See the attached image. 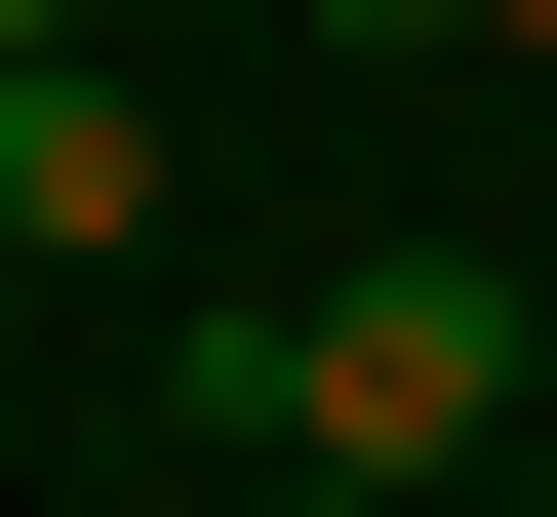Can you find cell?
Returning <instances> with one entry per match:
<instances>
[{
	"label": "cell",
	"instance_id": "1",
	"mask_svg": "<svg viewBox=\"0 0 557 517\" xmlns=\"http://www.w3.org/2000/svg\"><path fill=\"white\" fill-rule=\"evenodd\" d=\"M518 438H557V279H438V239H398V279L278 319V478H398V517H438V478H518Z\"/></svg>",
	"mask_w": 557,
	"mask_h": 517
},
{
	"label": "cell",
	"instance_id": "2",
	"mask_svg": "<svg viewBox=\"0 0 557 517\" xmlns=\"http://www.w3.org/2000/svg\"><path fill=\"white\" fill-rule=\"evenodd\" d=\"M0 239H81V279H120V239H160V120H120V81H81V40H40V81H0Z\"/></svg>",
	"mask_w": 557,
	"mask_h": 517
},
{
	"label": "cell",
	"instance_id": "3",
	"mask_svg": "<svg viewBox=\"0 0 557 517\" xmlns=\"http://www.w3.org/2000/svg\"><path fill=\"white\" fill-rule=\"evenodd\" d=\"M319 40H478V0H319Z\"/></svg>",
	"mask_w": 557,
	"mask_h": 517
},
{
	"label": "cell",
	"instance_id": "4",
	"mask_svg": "<svg viewBox=\"0 0 557 517\" xmlns=\"http://www.w3.org/2000/svg\"><path fill=\"white\" fill-rule=\"evenodd\" d=\"M40 40H81V0H0V81H40Z\"/></svg>",
	"mask_w": 557,
	"mask_h": 517
},
{
	"label": "cell",
	"instance_id": "5",
	"mask_svg": "<svg viewBox=\"0 0 557 517\" xmlns=\"http://www.w3.org/2000/svg\"><path fill=\"white\" fill-rule=\"evenodd\" d=\"M478 517H557V438H518V478H478Z\"/></svg>",
	"mask_w": 557,
	"mask_h": 517
},
{
	"label": "cell",
	"instance_id": "6",
	"mask_svg": "<svg viewBox=\"0 0 557 517\" xmlns=\"http://www.w3.org/2000/svg\"><path fill=\"white\" fill-rule=\"evenodd\" d=\"M478 40H557V0H478Z\"/></svg>",
	"mask_w": 557,
	"mask_h": 517
},
{
	"label": "cell",
	"instance_id": "7",
	"mask_svg": "<svg viewBox=\"0 0 557 517\" xmlns=\"http://www.w3.org/2000/svg\"><path fill=\"white\" fill-rule=\"evenodd\" d=\"M319 517H398V478H319Z\"/></svg>",
	"mask_w": 557,
	"mask_h": 517
}]
</instances>
